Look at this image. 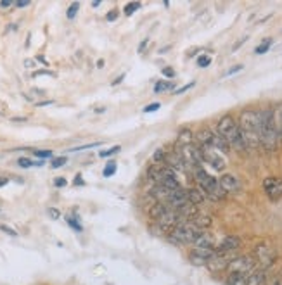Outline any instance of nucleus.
Returning a JSON list of instances; mask_svg holds the SVG:
<instances>
[{
    "mask_svg": "<svg viewBox=\"0 0 282 285\" xmlns=\"http://www.w3.org/2000/svg\"><path fill=\"white\" fill-rule=\"evenodd\" d=\"M279 128H277L275 111L265 107L260 111V145L267 152H273L279 147Z\"/></svg>",
    "mask_w": 282,
    "mask_h": 285,
    "instance_id": "f257e3e1",
    "label": "nucleus"
},
{
    "mask_svg": "<svg viewBox=\"0 0 282 285\" xmlns=\"http://www.w3.org/2000/svg\"><path fill=\"white\" fill-rule=\"evenodd\" d=\"M241 135L244 138V144L248 150H256L260 145V111L256 109H244L241 112L239 120Z\"/></svg>",
    "mask_w": 282,
    "mask_h": 285,
    "instance_id": "f03ea898",
    "label": "nucleus"
},
{
    "mask_svg": "<svg viewBox=\"0 0 282 285\" xmlns=\"http://www.w3.org/2000/svg\"><path fill=\"white\" fill-rule=\"evenodd\" d=\"M216 133L225 138L231 149H234L236 152H246V144H244V138L241 135V128H239V123L237 120L231 114H223L218 121H216Z\"/></svg>",
    "mask_w": 282,
    "mask_h": 285,
    "instance_id": "7ed1b4c3",
    "label": "nucleus"
},
{
    "mask_svg": "<svg viewBox=\"0 0 282 285\" xmlns=\"http://www.w3.org/2000/svg\"><path fill=\"white\" fill-rule=\"evenodd\" d=\"M192 177L196 178L197 185H199V189L203 190L206 197L213 199V201H221V199H225V195H227V194L223 192L220 182L216 180L215 177L208 175L206 171H204V168L196 169L194 173H192Z\"/></svg>",
    "mask_w": 282,
    "mask_h": 285,
    "instance_id": "20e7f679",
    "label": "nucleus"
},
{
    "mask_svg": "<svg viewBox=\"0 0 282 285\" xmlns=\"http://www.w3.org/2000/svg\"><path fill=\"white\" fill-rule=\"evenodd\" d=\"M201 234H203V230H199L194 223L189 221L173 228L170 234V240L173 244H194Z\"/></svg>",
    "mask_w": 282,
    "mask_h": 285,
    "instance_id": "39448f33",
    "label": "nucleus"
},
{
    "mask_svg": "<svg viewBox=\"0 0 282 285\" xmlns=\"http://www.w3.org/2000/svg\"><path fill=\"white\" fill-rule=\"evenodd\" d=\"M180 154H182V159L185 162V169H189L191 173H194L196 169L203 168V150L197 144H191L185 145V147L180 149Z\"/></svg>",
    "mask_w": 282,
    "mask_h": 285,
    "instance_id": "423d86ee",
    "label": "nucleus"
},
{
    "mask_svg": "<svg viewBox=\"0 0 282 285\" xmlns=\"http://www.w3.org/2000/svg\"><path fill=\"white\" fill-rule=\"evenodd\" d=\"M258 268V263L253 254H244V256H236L232 259L231 264H229L227 271L229 273H243V275H249L253 270Z\"/></svg>",
    "mask_w": 282,
    "mask_h": 285,
    "instance_id": "0eeeda50",
    "label": "nucleus"
},
{
    "mask_svg": "<svg viewBox=\"0 0 282 285\" xmlns=\"http://www.w3.org/2000/svg\"><path fill=\"white\" fill-rule=\"evenodd\" d=\"M253 256H255V259L258 263V268H265V270H268V268L273 264V261L277 259L275 249H272V247H268V246H258L255 252H253Z\"/></svg>",
    "mask_w": 282,
    "mask_h": 285,
    "instance_id": "6e6552de",
    "label": "nucleus"
},
{
    "mask_svg": "<svg viewBox=\"0 0 282 285\" xmlns=\"http://www.w3.org/2000/svg\"><path fill=\"white\" fill-rule=\"evenodd\" d=\"M263 190L272 201L282 197V178L280 177H267L263 180Z\"/></svg>",
    "mask_w": 282,
    "mask_h": 285,
    "instance_id": "1a4fd4ad",
    "label": "nucleus"
},
{
    "mask_svg": "<svg viewBox=\"0 0 282 285\" xmlns=\"http://www.w3.org/2000/svg\"><path fill=\"white\" fill-rule=\"evenodd\" d=\"M234 258H236L234 252H231V254H216L215 258L209 259L206 266H208L209 271H213V273H220V271L227 270L229 264H231V261Z\"/></svg>",
    "mask_w": 282,
    "mask_h": 285,
    "instance_id": "9d476101",
    "label": "nucleus"
},
{
    "mask_svg": "<svg viewBox=\"0 0 282 285\" xmlns=\"http://www.w3.org/2000/svg\"><path fill=\"white\" fill-rule=\"evenodd\" d=\"M239 247H241V239L237 235H225L220 240L218 246H215V249L218 254H231V252H236Z\"/></svg>",
    "mask_w": 282,
    "mask_h": 285,
    "instance_id": "9b49d317",
    "label": "nucleus"
},
{
    "mask_svg": "<svg viewBox=\"0 0 282 285\" xmlns=\"http://www.w3.org/2000/svg\"><path fill=\"white\" fill-rule=\"evenodd\" d=\"M201 150H203V162H206V164H209L216 171L225 169V161L221 159V156L215 149H201Z\"/></svg>",
    "mask_w": 282,
    "mask_h": 285,
    "instance_id": "f8f14e48",
    "label": "nucleus"
},
{
    "mask_svg": "<svg viewBox=\"0 0 282 285\" xmlns=\"http://www.w3.org/2000/svg\"><path fill=\"white\" fill-rule=\"evenodd\" d=\"M218 182H220V185L225 194H237L241 190V182L236 175L225 173L218 178Z\"/></svg>",
    "mask_w": 282,
    "mask_h": 285,
    "instance_id": "ddd939ff",
    "label": "nucleus"
},
{
    "mask_svg": "<svg viewBox=\"0 0 282 285\" xmlns=\"http://www.w3.org/2000/svg\"><path fill=\"white\" fill-rule=\"evenodd\" d=\"M164 166L172 168L173 171H187L185 169V162L182 159V154H180L179 150H170V152H166Z\"/></svg>",
    "mask_w": 282,
    "mask_h": 285,
    "instance_id": "4468645a",
    "label": "nucleus"
},
{
    "mask_svg": "<svg viewBox=\"0 0 282 285\" xmlns=\"http://www.w3.org/2000/svg\"><path fill=\"white\" fill-rule=\"evenodd\" d=\"M213 138H215V132L209 128H201L196 135L197 145L201 149H213Z\"/></svg>",
    "mask_w": 282,
    "mask_h": 285,
    "instance_id": "2eb2a0df",
    "label": "nucleus"
},
{
    "mask_svg": "<svg viewBox=\"0 0 282 285\" xmlns=\"http://www.w3.org/2000/svg\"><path fill=\"white\" fill-rule=\"evenodd\" d=\"M267 275H268V270H265V268H256V270H253L251 273L248 275V285H265Z\"/></svg>",
    "mask_w": 282,
    "mask_h": 285,
    "instance_id": "dca6fc26",
    "label": "nucleus"
},
{
    "mask_svg": "<svg viewBox=\"0 0 282 285\" xmlns=\"http://www.w3.org/2000/svg\"><path fill=\"white\" fill-rule=\"evenodd\" d=\"M185 194H187V201L194 206L203 204V202L206 201V195H204V192L201 189H189L185 190Z\"/></svg>",
    "mask_w": 282,
    "mask_h": 285,
    "instance_id": "f3484780",
    "label": "nucleus"
},
{
    "mask_svg": "<svg viewBox=\"0 0 282 285\" xmlns=\"http://www.w3.org/2000/svg\"><path fill=\"white\" fill-rule=\"evenodd\" d=\"M177 142L180 144V147L194 144V133H192L189 128H180L179 133H177Z\"/></svg>",
    "mask_w": 282,
    "mask_h": 285,
    "instance_id": "a211bd4d",
    "label": "nucleus"
},
{
    "mask_svg": "<svg viewBox=\"0 0 282 285\" xmlns=\"http://www.w3.org/2000/svg\"><path fill=\"white\" fill-rule=\"evenodd\" d=\"M168 209H170V207L164 204V202H156V204L152 206L151 209H149V216H151L152 219H156V221H158V219H159L161 216H163V214L166 213Z\"/></svg>",
    "mask_w": 282,
    "mask_h": 285,
    "instance_id": "6ab92c4d",
    "label": "nucleus"
},
{
    "mask_svg": "<svg viewBox=\"0 0 282 285\" xmlns=\"http://www.w3.org/2000/svg\"><path fill=\"white\" fill-rule=\"evenodd\" d=\"M196 247H215V239H213L211 234L208 232H203V234L197 237V240L194 242Z\"/></svg>",
    "mask_w": 282,
    "mask_h": 285,
    "instance_id": "aec40b11",
    "label": "nucleus"
},
{
    "mask_svg": "<svg viewBox=\"0 0 282 285\" xmlns=\"http://www.w3.org/2000/svg\"><path fill=\"white\" fill-rule=\"evenodd\" d=\"M191 223H194V225L199 228V230H206V228H209L211 226V223H213V219H211V216H208V214H203V216H201V214H197V216L192 219Z\"/></svg>",
    "mask_w": 282,
    "mask_h": 285,
    "instance_id": "412c9836",
    "label": "nucleus"
},
{
    "mask_svg": "<svg viewBox=\"0 0 282 285\" xmlns=\"http://www.w3.org/2000/svg\"><path fill=\"white\" fill-rule=\"evenodd\" d=\"M227 285H248V275L243 273H229Z\"/></svg>",
    "mask_w": 282,
    "mask_h": 285,
    "instance_id": "4be33fe9",
    "label": "nucleus"
},
{
    "mask_svg": "<svg viewBox=\"0 0 282 285\" xmlns=\"http://www.w3.org/2000/svg\"><path fill=\"white\" fill-rule=\"evenodd\" d=\"M164 161H166V150L164 149H156V152L152 154V162H154L156 166H163Z\"/></svg>",
    "mask_w": 282,
    "mask_h": 285,
    "instance_id": "5701e85b",
    "label": "nucleus"
},
{
    "mask_svg": "<svg viewBox=\"0 0 282 285\" xmlns=\"http://www.w3.org/2000/svg\"><path fill=\"white\" fill-rule=\"evenodd\" d=\"M173 87H175V83H170V81H166V80H161V81H158V83L154 85V92L161 93V92L170 90V88H173Z\"/></svg>",
    "mask_w": 282,
    "mask_h": 285,
    "instance_id": "b1692460",
    "label": "nucleus"
},
{
    "mask_svg": "<svg viewBox=\"0 0 282 285\" xmlns=\"http://www.w3.org/2000/svg\"><path fill=\"white\" fill-rule=\"evenodd\" d=\"M270 47H272V38H265L263 42H261L260 45H258V47L255 48V52H256L258 55H261V54H267Z\"/></svg>",
    "mask_w": 282,
    "mask_h": 285,
    "instance_id": "393cba45",
    "label": "nucleus"
},
{
    "mask_svg": "<svg viewBox=\"0 0 282 285\" xmlns=\"http://www.w3.org/2000/svg\"><path fill=\"white\" fill-rule=\"evenodd\" d=\"M189 261L192 264H196V266H206L208 264V259L201 258V256H197L196 252H192V251H191V254H189Z\"/></svg>",
    "mask_w": 282,
    "mask_h": 285,
    "instance_id": "a878e982",
    "label": "nucleus"
},
{
    "mask_svg": "<svg viewBox=\"0 0 282 285\" xmlns=\"http://www.w3.org/2000/svg\"><path fill=\"white\" fill-rule=\"evenodd\" d=\"M18 164L21 166V168H31V166H42L43 162H42V161H38V162H33V161H31V159H28V157H19Z\"/></svg>",
    "mask_w": 282,
    "mask_h": 285,
    "instance_id": "bb28decb",
    "label": "nucleus"
},
{
    "mask_svg": "<svg viewBox=\"0 0 282 285\" xmlns=\"http://www.w3.org/2000/svg\"><path fill=\"white\" fill-rule=\"evenodd\" d=\"M139 9H140V4H139V2H128L127 6H125L123 12H125L127 16H132L135 11H139Z\"/></svg>",
    "mask_w": 282,
    "mask_h": 285,
    "instance_id": "cd10ccee",
    "label": "nucleus"
},
{
    "mask_svg": "<svg viewBox=\"0 0 282 285\" xmlns=\"http://www.w3.org/2000/svg\"><path fill=\"white\" fill-rule=\"evenodd\" d=\"M115 173H116V162H112V161L107 162L106 168H104V171H102V175H104L106 178H109V177H112Z\"/></svg>",
    "mask_w": 282,
    "mask_h": 285,
    "instance_id": "c85d7f7f",
    "label": "nucleus"
},
{
    "mask_svg": "<svg viewBox=\"0 0 282 285\" xmlns=\"http://www.w3.org/2000/svg\"><path fill=\"white\" fill-rule=\"evenodd\" d=\"M78 9H80V2H73V4H71V6L68 7V12H66L68 19H73L75 16H76V12H78Z\"/></svg>",
    "mask_w": 282,
    "mask_h": 285,
    "instance_id": "c756f323",
    "label": "nucleus"
},
{
    "mask_svg": "<svg viewBox=\"0 0 282 285\" xmlns=\"http://www.w3.org/2000/svg\"><path fill=\"white\" fill-rule=\"evenodd\" d=\"M66 156H61V157H54L50 162V168H54V169H58V168H61V166L66 164Z\"/></svg>",
    "mask_w": 282,
    "mask_h": 285,
    "instance_id": "7c9ffc66",
    "label": "nucleus"
},
{
    "mask_svg": "<svg viewBox=\"0 0 282 285\" xmlns=\"http://www.w3.org/2000/svg\"><path fill=\"white\" fill-rule=\"evenodd\" d=\"M120 145H115V147H111V149H107V150H102V152H99V157H111V156H115L116 152H120Z\"/></svg>",
    "mask_w": 282,
    "mask_h": 285,
    "instance_id": "2f4dec72",
    "label": "nucleus"
},
{
    "mask_svg": "<svg viewBox=\"0 0 282 285\" xmlns=\"http://www.w3.org/2000/svg\"><path fill=\"white\" fill-rule=\"evenodd\" d=\"M277 118V128H279V140L282 142V105L279 107V111H275Z\"/></svg>",
    "mask_w": 282,
    "mask_h": 285,
    "instance_id": "473e14b6",
    "label": "nucleus"
},
{
    "mask_svg": "<svg viewBox=\"0 0 282 285\" xmlns=\"http://www.w3.org/2000/svg\"><path fill=\"white\" fill-rule=\"evenodd\" d=\"M33 154L40 159H52V150H35Z\"/></svg>",
    "mask_w": 282,
    "mask_h": 285,
    "instance_id": "72a5a7b5",
    "label": "nucleus"
},
{
    "mask_svg": "<svg viewBox=\"0 0 282 285\" xmlns=\"http://www.w3.org/2000/svg\"><path fill=\"white\" fill-rule=\"evenodd\" d=\"M209 64H211V57H208V55L199 57V61H197V66L199 68H208Z\"/></svg>",
    "mask_w": 282,
    "mask_h": 285,
    "instance_id": "f704fd0d",
    "label": "nucleus"
},
{
    "mask_svg": "<svg viewBox=\"0 0 282 285\" xmlns=\"http://www.w3.org/2000/svg\"><path fill=\"white\" fill-rule=\"evenodd\" d=\"M100 142H94V144H85V145H80V147H75L71 152H78V150H85V149H92V147H99Z\"/></svg>",
    "mask_w": 282,
    "mask_h": 285,
    "instance_id": "c9c22d12",
    "label": "nucleus"
},
{
    "mask_svg": "<svg viewBox=\"0 0 282 285\" xmlns=\"http://www.w3.org/2000/svg\"><path fill=\"white\" fill-rule=\"evenodd\" d=\"M161 73H163L166 78H175V76H177V73H175V69H173V68H164V69H161Z\"/></svg>",
    "mask_w": 282,
    "mask_h": 285,
    "instance_id": "e433bc0d",
    "label": "nucleus"
},
{
    "mask_svg": "<svg viewBox=\"0 0 282 285\" xmlns=\"http://www.w3.org/2000/svg\"><path fill=\"white\" fill-rule=\"evenodd\" d=\"M55 76L54 73L50 71V69H42V71H33V78H37V76Z\"/></svg>",
    "mask_w": 282,
    "mask_h": 285,
    "instance_id": "4c0bfd02",
    "label": "nucleus"
},
{
    "mask_svg": "<svg viewBox=\"0 0 282 285\" xmlns=\"http://www.w3.org/2000/svg\"><path fill=\"white\" fill-rule=\"evenodd\" d=\"M0 230L6 232V234L11 235V237H18V232L13 230V228H9V226H6V225H0Z\"/></svg>",
    "mask_w": 282,
    "mask_h": 285,
    "instance_id": "58836bf2",
    "label": "nucleus"
},
{
    "mask_svg": "<svg viewBox=\"0 0 282 285\" xmlns=\"http://www.w3.org/2000/svg\"><path fill=\"white\" fill-rule=\"evenodd\" d=\"M68 225H70L71 228H75L76 232H82V225L76 223V219H73V218H68Z\"/></svg>",
    "mask_w": 282,
    "mask_h": 285,
    "instance_id": "ea45409f",
    "label": "nucleus"
},
{
    "mask_svg": "<svg viewBox=\"0 0 282 285\" xmlns=\"http://www.w3.org/2000/svg\"><path fill=\"white\" fill-rule=\"evenodd\" d=\"M118 14H120L118 11H116V9H112V11L107 12L106 19H107V21H115V19H118Z\"/></svg>",
    "mask_w": 282,
    "mask_h": 285,
    "instance_id": "a19ab883",
    "label": "nucleus"
},
{
    "mask_svg": "<svg viewBox=\"0 0 282 285\" xmlns=\"http://www.w3.org/2000/svg\"><path fill=\"white\" fill-rule=\"evenodd\" d=\"M241 69H243V64H237V66H234V68L229 69V71L225 73V76H231V75H234V73H239Z\"/></svg>",
    "mask_w": 282,
    "mask_h": 285,
    "instance_id": "79ce46f5",
    "label": "nucleus"
},
{
    "mask_svg": "<svg viewBox=\"0 0 282 285\" xmlns=\"http://www.w3.org/2000/svg\"><path fill=\"white\" fill-rule=\"evenodd\" d=\"M66 178H64V177H58V178H55V180H54V185L55 187H66Z\"/></svg>",
    "mask_w": 282,
    "mask_h": 285,
    "instance_id": "37998d69",
    "label": "nucleus"
},
{
    "mask_svg": "<svg viewBox=\"0 0 282 285\" xmlns=\"http://www.w3.org/2000/svg\"><path fill=\"white\" fill-rule=\"evenodd\" d=\"M156 109H159V104H158V102H154V104H149V105H146V109H144V112H154Z\"/></svg>",
    "mask_w": 282,
    "mask_h": 285,
    "instance_id": "c03bdc74",
    "label": "nucleus"
},
{
    "mask_svg": "<svg viewBox=\"0 0 282 285\" xmlns=\"http://www.w3.org/2000/svg\"><path fill=\"white\" fill-rule=\"evenodd\" d=\"M49 214H50V218H54V219H59V218H61V213H59V211L55 209V207H50V209H49Z\"/></svg>",
    "mask_w": 282,
    "mask_h": 285,
    "instance_id": "a18cd8bd",
    "label": "nucleus"
},
{
    "mask_svg": "<svg viewBox=\"0 0 282 285\" xmlns=\"http://www.w3.org/2000/svg\"><path fill=\"white\" fill-rule=\"evenodd\" d=\"M196 85V81H191V83H187L185 85V87H182V88H179V90H177V93H184V92H187L189 88H192Z\"/></svg>",
    "mask_w": 282,
    "mask_h": 285,
    "instance_id": "49530a36",
    "label": "nucleus"
},
{
    "mask_svg": "<svg viewBox=\"0 0 282 285\" xmlns=\"http://www.w3.org/2000/svg\"><path fill=\"white\" fill-rule=\"evenodd\" d=\"M11 6H13V0H2V2H0V7H2V9L11 7Z\"/></svg>",
    "mask_w": 282,
    "mask_h": 285,
    "instance_id": "de8ad7c7",
    "label": "nucleus"
},
{
    "mask_svg": "<svg viewBox=\"0 0 282 285\" xmlns=\"http://www.w3.org/2000/svg\"><path fill=\"white\" fill-rule=\"evenodd\" d=\"M16 6H18V7H26V6H30V0H18V2H16Z\"/></svg>",
    "mask_w": 282,
    "mask_h": 285,
    "instance_id": "09e8293b",
    "label": "nucleus"
},
{
    "mask_svg": "<svg viewBox=\"0 0 282 285\" xmlns=\"http://www.w3.org/2000/svg\"><path fill=\"white\" fill-rule=\"evenodd\" d=\"M75 185H83V178H82V175H76V177H75Z\"/></svg>",
    "mask_w": 282,
    "mask_h": 285,
    "instance_id": "8fccbe9b",
    "label": "nucleus"
},
{
    "mask_svg": "<svg viewBox=\"0 0 282 285\" xmlns=\"http://www.w3.org/2000/svg\"><path fill=\"white\" fill-rule=\"evenodd\" d=\"M7 183H9V178H6V177H0V187H6Z\"/></svg>",
    "mask_w": 282,
    "mask_h": 285,
    "instance_id": "3c124183",
    "label": "nucleus"
},
{
    "mask_svg": "<svg viewBox=\"0 0 282 285\" xmlns=\"http://www.w3.org/2000/svg\"><path fill=\"white\" fill-rule=\"evenodd\" d=\"M25 66H26V68H35V61L26 59V61H25Z\"/></svg>",
    "mask_w": 282,
    "mask_h": 285,
    "instance_id": "603ef678",
    "label": "nucleus"
},
{
    "mask_svg": "<svg viewBox=\"0 0 282 285\" xmlns=\"http://www.w3.org/2000/svg\"><path fill=\"white\" fill-rule=\"evenodd\" d=\"M125 80V75H122V76H120V78H116L115 81H112V83L111 85H120V83H122V81Z\"/></svg>",
    "mask_w": 282,
    "mask_h": 285,
    "instance_id": "864d4df0",
    "label": "nucleus"
},
{
    "mask_svg": "<svg viewBox=\"0 0 282 285\" xmlns=\"http://www.w3.org/2000/svg\"><path fill=\"white\" fill-rule=\"evenodd\" d=\"M267 285H282V278H275V280H272V282L267 283Z\"/></svg>",
    "mask_w": 282,
    "mask_h": 285,
    "instance_id": "5fc2aeb1",
    "label": "nucleus"
},
{
    "mask_svg": "<svg viewBox=\"0 0 282 285\" xmlns=\"http://www.w3.org/2000/svg\"><path fill=\"white\" fill-rule=\"evenodd\" d=\"M52 104V100H43V102H37L38 107H43V105H50Z\"/></svg>",
    "mask_w": 282,
    "mask_h": 285,
    "instance_id": "6e6d98bb",
    "label": "nucleus"
},
{
    "mask_svg": "<svg viewBox=\"0 0 282 285\" xmlns=\"http://www.w3.org/2000/svg\"><path fill=\"white\" fill-rule=\"evenodd\" d=\"M7 112V105H4V104H0V116H4V114Z\"/></svg>",
    "mask_w": 282,
    "mask_h": 285,
    "instance_id": "4d7b16f0",
    "label": "nucleus"
},
{
    "mask_svg": "<svg viewBox=\"0 0 282 285\" xmlns=\"http://www.w3.org/2000/svg\"><path fill=\"white\" fill-rule=\"evenodd\" d=\"M146 45H147V40H144V42L140 43V47H139V52H142V50H144V47H146Z\"/></svg>",
    "mask_w": 282,
    "mask_h": 285,
    "instance_id": "13d9d810",
    "label": "nucleus"
},
{
    "mask_svg": "<svg viewBox=\"0 0 282 285\" xmlns=\"http://www.w3.org/2000/svg\"><path fill=\"white\" fill-rule=\"evenodd\" d=\"M37 59H38V61H40V63H42V64H45V66H47V61H45V57L38 55V57H37Z\"/></svg>",
    "mask_w": 282,
    "mask_h": 285,
    "instance_id": "bf43d9fd",
    "label": "nucleus"
},
{
    "mask_svg": "<svg viewBox=\"0 0 282 285\" xmlns=\"http://www.w3.org/2000/svg\"><path fill=\"white\" fill-rule=\"evenodd\" d=\"M13 121H26L25 118H13Z\"/></svg>",
    "mask_w": 282,
    "mask_h": 285,
    "instance_id": "052dcab7",
    "label": "nucleus"
}]
</instances>
